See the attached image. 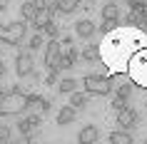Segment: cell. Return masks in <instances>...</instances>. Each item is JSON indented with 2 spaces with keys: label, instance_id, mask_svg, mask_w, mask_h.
Listing matches in <instances>:
<instances>
[{
  "label": "cell",
  "instance_id": "obj_1",
  "mask_svg": "<svg viewBox=\"0 0 147 144\" xmlns=\"http://www.w3.org/2000/svg\"><path fill=\"white\" fill-rule=\"evenodd\" d=\"M80 84H82V90L90 92L92 97L112 94V87H110V80H107V75H105V70H102V72H87Z\"/></svg>",
  "mask_w": 147,
  "mask_h": 144
},
{
  "label": "cell",
  "instance_id": "obj_2",
  "mask_svg": "<svg viewBox=\"0 0 147 144\" xmlns=\"http://www.w3.org/2000/svg\"><path fill=\"white\" fill-rule=\"evenodd\" d=\"M25 35H28V23H25L23 17L20 20H13V23L5 25V35L0 40V45L3 47H13V50H20L25 42Z\"/></svg>",
  "mask_w": 147,
  "mask_h": 144
},
{
  "label": "cell",
  "instance_id": "obj_3",
  "mask_svg": "<svg viewBox=\"0 0 147 144\" xmlns=\"http://www.w3.org/2000/svg\"><path fill=\"white\" fill-rule=\"evenodd\" d=\"M25 107V94H18V92H5L0 94V117H18L23 114Z\"/></svg>",
  "mask_w": 147,
  "mask_h": 144
},
{
  "label": "cell",
  "instance_id": "obj_4",
  "mask_svg": "<svg viewBox=\"0 0 147 144\" xmlns=\"http://www.w3.org/2000/svg\"><path fill=\"white\" fill-rule=\"evenodd\" d=\"M117 114V119H115V124L120 129H127V132H132L135 127H140V112L135 109V107H125V109H120V112H115Z\"/></svg>",
  "mask_w": 147,
  "mask_h": 144
},
{
  "label": "cell",
  "instance_id": "obj_5",
  "mask_svg": "<svg viewBox=\"0 0 147 144\" xmlns=\"http://www.w3.org/2000/svg\"><path fill=\"white\" fill-rule=\"evenodd\" d=\"M32 70H35L32 52H30V50H23V52H18V55H15V75L20 77V80H25V77L30 75Z\"/></svg>",
  "mask_w": 147,
  "mask_h": 144
},
{
  "label": "cell",
  "instance_id": "obj_6",
  "mask_svg": "<svg viewBox=\"0 0 147 144\" xmlns=\"http://www.w3.org/2000/svg\"><path fill=\"white\" fill-rule=\"evenodd\" d=\"M40 124H42V114H38V112H25V117L18 119V132H20V134H30V132H35Z\"/></svg>",
  "mask_w": 147,
  "mask_h": 144
},
{
  "label": "cell",
  "instance_id": "obj_7",
  "mask_svg": "<svg viewBox=\"0 0 147 144\" xmlns=\"http://www.w3.org/2000/svg\"><path fill=\"white\" fill-rule=\"evenodd\" d=\"M42 47H45L42 62H45L47 70H53V67H55V60H57V55H60V50H62V47H60V40H57V38H47Z\"/></svg>",
  "mask_w": 147,
  "mask_h": 144
},
{
  "label": "cell",
  "instance_id": "obj_8",
  "mask_svg": "<svg viewBox=\"0 0 147 144\" xmlns=\"http://www.w3.org/2000/svg\"><path fill=\"white\" fill-rule=\"evenodd\" d=\"M72 27H75V35H78L80 40H92V38H95V32H97V25H95L90 17H82V20H78Z\"/></svg>",
  "mask_w": 147,
  "mask_h": 144
},
{
  "label": "cell",
  "instance_id": "obj_9",
  "mask_svg": "<svg viewBox=\"0 0 147 144\" xmlns=\"http://www.w3.org/2000/svg\"><path fill=\"white\" fill-rule=\"evenodd\" d=\"M100 139V129H97V124H85V127L80 129L78 134V142L80 144H95Z\"/></svg>",
  "mask_w": 147,
  "mask_h": 144
},
{
  "label": "cell",
  "instance_id": "obj_10",
  "mask_svg": "<svg viewBox=\"0 0 147 144\" xmlns=\"http://www.w3.org/2000/svg\"><path fill=\"white\" fill-rule=\"evenodd\" d=\"M75 119H78V109L72 104H62L60 109H57V124H60V127H67V124H72Z\"/></svg>",
  "mask_w": 147,
  "mask_h": 144
},
{
  "label": "cell",
  "instance_id": "obj_11",
  "mask_svg": "<svg viewBox=\"0 0 147 144\" xmlns=\"http://www.w3.org/2000/svg\"><path fill=\"white\" fill-rule=\"evenodd\" d=\"M90 97H92L90 92H85V90H82V92L75 90V92H70V104H72V107L80 112V109H85V107L90 104Z\"/></svg>",
  "mask_w": 147,
  "mask_h": 144
},
{
  "label": "cell",
  "instance_id": "obj_12",
  "mask_svg": "<svg viewBox=\"0 0 147 144\" xmlns=\"http://www.w3.org/2000/svg\"><path fill=\"white\" fill-rule=\"evenodd\" d=\"M100 45H95V42H90V45H82V50H80V60L85 62H100Z\"/></svg>",
  "mask_w": 147,
  "mask_h": 144
},
{
  "label": "cell",
  "instance_id": "obj_13",
  "mask_svg": "<svg viewBox=\"0 0 147 144\" xmlns=\"http://www.w3.org/2000/svg\"><path fill=\"white\" fill-rule=\"evenodd\" d=\"M105 5L100 8V15L102 17H110V20H120V5L117 0H102Z\"/></svg>",
  "mask_w": 147,
  "mask_h": 144
},
{
  "label": "cell",
  "instance_id": "obj_14",
  "mask_svg": "<svg viewBox=\"0 0 147 144\" xmlns=\"http://www.w3.org/2000/svg\"><path fill=\"white\" fill-rule=\"evenodd\" d=\"M55 87H57V92H60V94H70V92H75V90L80 87V82L75 80V77H60Z\"/></svg>",
  "mask_w": 147,
  "mask_h": 144
},
{
  "label": "cell",
  "instance_id": "obj_15",
  "mask_svg": "<svg viewBox=\"0 0 147 144\" xmlns=\"http://www.w3.org/2000/svg\"><path fill=\"white\" fill-rule=\"evenodd\" d=\"M80 5H82V0H57V13L60 15H72V13H78Z\"/></svg>",
  "mask_w": 147,
  "mask_h": 144
},
{
  "label": "cell",
  "instance_id": "obj_16",
  "mask_svg": "<svg viewBox=\"0 0 147 144\" xmlns=\"http://www.w3.org/2000/svg\"><path fill=\"white\" fill-rule=\"evenodd\" d=\"M42 35L45 38H60V25H57V20L55 17H45V23H42Z\"/></svg>",
  "mask_w": 147,
  "mask_h": 144
},
{
  "label": "cell",
  "instance_id": "obj_17",
  "mask_svg": "<svg viewBox=\"0 0 147 144\" xmlns=\"http://www.w3.org/2000/svg\"><path fill=\"white\" fill-rule=\"evenodd\" d=\"M38 5L32 3V0H23V5H20V17H23L25 23H30L32 17H35V13H38Z\"/></svg>",
  "mask_w": 147,
  "mask_h": 144
},
{
  "label": "cell",
  "instance_id": "obj_18",
  "mask_svg": "<svg viewBox=\"0 0 147 144\" xmlns=\"http://www.w3.org/2000/svg\"><path fill=\"white\" fill-rule=\"evenodd\" d=\"M107 139L112 144H132V134L127 132V129H120V127H117V132H110Z\"/></svg>",
  "mask_w": 147,
  "mask_h": 144
},
{
  "label": "cell",
  "instance_id": "obj_19",
  "mask_svg": "<svg viewBox=\"0 0 147 144\" xmlns=\"http://www.w3.org/2000/svg\"><path fill=\"white\" fill-rule=\"evenodd\" d=\"M42 45H45V35H42V32H35V35L28 40V50H30V52L42 50Z\"/></svg>",
  "mask_w": 147,
  "mask_h": 144
},
{
  "label": "cell",
  "instance_id": "obj_20",
  "mask_svg": "<svg viewBox=\"0 0 147 144\" xmlns=\"http://www.w3.org/2000/svg\"><path fill=\"white\" fill-rule=\"evenodd\" d=\"M120 25V20H110V17H102V25L97 27V32H102V35H107V32H112Z\"/></svg>",
  "mask_w": 147,
  "mask_h": 144
},
{
  "label": "cell",
  "instance_id": "obj_21",
  "mask_svg": "<svg viewBox=\"0 0 147 144\" xmlns=\"http://www.w3.org/2000/svg\"><path fill=\"white\" fill-rule=\"evenodd\" d=\"M127 104H130V99H125V97H117V94H115V99L110 102V109H112V112H120V109H125Z\"/></svg>",
  "mask_w": 147,
  "mask_h": 144
},
{
  "label": "cell",
  "instance_id": "obj_22",
  "mask_svg": "<svg viewBox=\"0 0 147 144\" xmlns=\"http://www.w3.org/2000/svg\"><path fill=\"white\" fill-rule=\"evenodd\" d=\"M57 80H60V70H47V75H45V84L47 87H55L57 84Z\"/></svg>",
  "mask_w": 147,
  "mask_h": 144
},
{
  "label": "cell",
  "instance_id": "obj_23",
  "mask_svg": "<svg viewBox=\"0 0 147 144\" xmlns=\"http://www.w3.org/2000/svg\"><path fill=\"white\" fill-rule=\"evenodd\" d=\"M10 139H13V129H10L8 124H0V144L10 142Z\"/></svg>",
  "mask_w": 147,
  "mask_h": 144
},
{
  "label": "cell",
  "instance_id": "obj_24",
  "mask_svg": "<svg viewBox=\"0 0 147 144\" xmlns=\"http://www.w3.org/2000/svg\"><path fill=\"white\" fill-rule=\"evenodd\" d=\"M10 92H18V94H28V92H30V84H25L23 80H20V82H15L13 87H10Z\"/></svg>",
  "mask_w": 147,
  "mask_h": 144
},
{
  "label": "cell",
  "instance_id": "obj_25",
  "mask_svg": "<svg viewBox=\"0 0 147 144\" xmlns=\"http://www.w3.org/2000/svg\"><path fill=\"white\" fill-rule=\"evenodd\" d=\"M50 109H53V99H50V97H40V112L47 114Z\"/></svg>",
  "mask_w": 147,
  "mask_h": 144
},
{
  "label": "cell",
  "instance_id": "obj_26",
  "mask_svg": "<svg viewBox=\"0 0 147 144\" xmlns=\"http://www.w3.org/2000/svg\"><path fill=\"white\" fill-rule=\"evenodd\" d=\"M125 5H127L130 10H140L142 8V0H125Z\"/></svg>",
  "mask_w": 147,
  "mask_h": 144
},
{
  "label": "cell",
  "instance_id": "obj_27",
  "mask_svg": "<svg viewBox=\"0 0 147 144\" xmlns=\"http://www.w3.org/2000/svg\"><path fill=\"white\" fill-rule=\"evenodd\" d=\"M60 40V38H57ZM72 42H75V38H72V35H65V38L60 40V47H67V45H72Z\"/></svg>",
  "mask_w": 147,
  "mask_h": 144
},
{
  "label": "cell",
  "instance_id": "obj_28",
  "mask_svg": "<svg viewBox=\"0 0 147 144\" xmlns=\"http://www.w3.org/2000/svg\"><path fill=\"white\" fill-rule=\"evenodd\" d=\"M5 75H8V65L5 60H0V80H5Z\"/></svg>",
  "mask_w": 147,
  "mask_h": 144
},
{
  "label": "cell",
  "instance_id": "obj_29",
  "mask_svg": "<svg viewBox=\"0 0 147 144\" xmlns=\"http://www.w3.org/2000/svg\"><path fill=\"white\" fill-rule=\"evenodd\" d=\"M140 13H142V15L147 17V0H142V8H140Z\"/></svg>",
  "mask_w": 147,
  "mask_h": 144
},
{
  "label": "cell",
  "instance_id": "obj_30",
  "mask_svg": "<svg viewBox=\"0 0 147 144\" xmlns=\"http://www.w3.org/2000/svg\"><path fill=\"white\" fill-rule=\"evenodd\" d=\"M8 3H10V0H0V10H3V13L8 10Z\"/></svg>",
  "mask_w": 147,
  "mask_h": 144
},
{
  "label": "cell",
  "instance_id": "obj_31",
  "mask_svg": "<svg viewBox=\"0 0 147 144\" xmlns=\"http://www.w3.org/2000/svg\"><path fill=\"white\" fill-rule=\"evenodd\" d=\"M32 3H35L38 8H45V5H47V0H32Z\"/></svg>",
  "mask_w": 147,
  "mask_h": 144
},
{
  "label": "cell",
  "instance_id": "obj_32",
  "mask_svg": "<svg viewBox=\"0 0 147 144\" xmlns=\"http://www.w3.org/2000/svg\"><path fill=\"white\" fill-rule=\"evenodd\" d=\"M3 35H5V25H3V20H0V40H3Z\"/></svg>",
  "mask_w": 147,
  "mask_h": 144
},
{
  "label": "cell",
  "instance_id": "obj_33",
  "mask_svg": "<svg viewBox=\"0 0 147 144\" xmlns=\"http://www.w3.org/2000/svg\"><path fill=\"white\" fill-rule=\"evenodd\" d=\"M5 92H8V90H5V87H3V80H0V94H5Z\"/></svg>",
  "mask_w": 147,
  "mask_h": 144
},
{
  "label": "cell",
  "instance_id": "obj_34",
  "mask_svg": "<svg viewBox=\"0 0 147 144\" xmlns=\"http://www.w3.org/2000/svg\"><path fill=\"white\" fill-rule=\"evenodd\" d=\"M145 144H147V137H145Z\"/></svg>",
  "mask_w": 147,
  "mask_h": 144
}]
</instances>
